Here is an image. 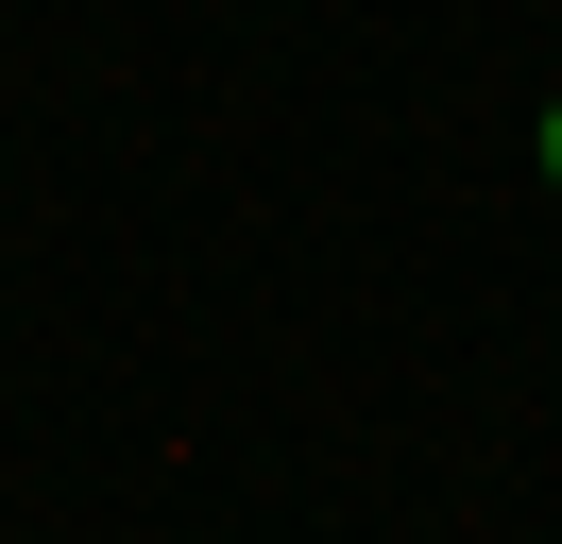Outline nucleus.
<instances>
[{"label":"nucleus","instance_id":"1","mask_svg":"<svg viewBox=\"0 0 562 544\" xmlns=\"http://www.w3.org/2000/svg\"><path fill=\"white\" fill-rule=\"evenodd\" d=\"M546 188H562V102H546Z\"/></svg>","mask_w":562,"mask_h":544}]
</instances>
